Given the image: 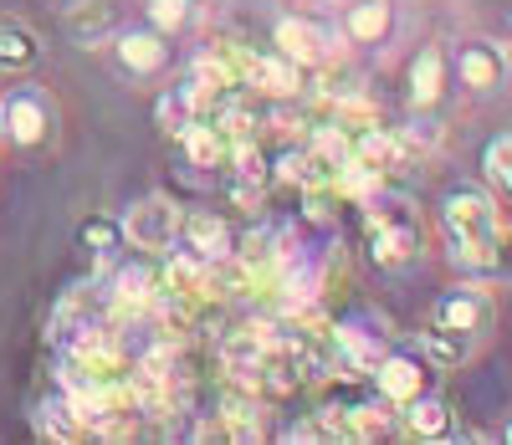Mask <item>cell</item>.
I'll return each instance as SVG.
<instances>
[{
  "label": "cell",
  "mask_w": 512,
  "mask_h": 445,
  "mask_svg": "<svg viewBox=\"0 0 512 445\" xmlns=\"http://www.w3.org/2000/svg\"><path fill=\"white\" fill-rule=\"evenodd\" d=\"M436 231L446 246V261L461 277H492L502 266V205L487 185L477 180H456L436 200Z\"/></svg>",
  "instance_id": "6da1fadb"
},
{
  "label": "cell",
  "mask_w": 512,
  "mask_h": 445,
  "mask_svg": "<svg viewBox=\"0 0 512 445\" xmlns=\"http://www.w3.org/2000/svg\"><path fill=\"white\" fill-rule=\"evenodd\" d=\"M359 210H364V251H369V261L384 277L415 272V266L425 261V246H431V231H425V215L415 210V200L390 190V180H384L374 195L359 200Z\"/></svg>",
  "instance_id": "7a4b0ae2"
},
{
  "label": "cell",
  "mask_w": 512,
  "mask_h": 445,
  "mask_svg": "<svg viewBox=\"0 0 512 445\" xmlns=\"http://www.w3.org/2000/svg\"><path fill=\"white\" fill-rule=\"evenodd\" d=\"M57 139H62V108L52 87H41L36 77L6 82V93H0V144L11 154H47Z\"/></svg>",
  "instance_id": "3957f363"
},
{
  "label": "cell",
  "mask_w": 512,
  "mask_h": 445,
  "mask_svg": "<svg viewBox=\"0 0 512 445\" xmlns=\"http://www.w3.org/2000/svg\"><path fill=\"white\" fill-rule=\"evenodd\" d=\"M512 82V47L497 36H456L451 41V87L466 103H497Z\"/></svg>",
  "instance_id": "277c9868"
},
{
  "label": "cell",
  "mask_w": 512,
  "mask_h": 445,
  "mask_svg": "<svg viewBox=\"0 0 512 445\" xmlns=\"http://www.w3.org/2000/svg\"><path fill=\"white\" fill-rule=\"evenodd\" d=\"M103 52H108L113 77H123L128 87H154L159 77H169V67H175V36H164L149 21H139V26H118Z\"/></svg>",
  "instance_id": "5b68a950"
},
{
  "label": "cell",
  "mask_w": 512,
  "mask_h": 445,
  "mask_svg": "<svg viewBox=\"0 0 512 445\" xmlns=\"http://www.w3.org/2000/svg\"><path fill=\"white\" fill-rule=\"evenodd\" d=\"M425 323L451 328V333L477 338V343H492V333H497V297H492V287L482 277H461V282H451V287H441L431 297Z\"/></svg>",
  "instance_id": "8992f818"
},
{
  "label": "cell",
  "mask_w": 512,
  "mask_h": 445,
  "mask_svg": "<svg viewBox=\"0 0 512 445\" xmlns=\"http://www.w3.org/2000/svg\"><path fill=\"white\" fill-rule=\"evenodd\" d=\"M272 47H277L282 57H292L297 67L318 72V67H328V62L344 57V36H338V21L328 26L323 16H313V11L303 6V11H282V16L272 21Z\"/></svg>",
  "instance_id": "52a82bcc"
},
{
  "label": "cell",
  "mask_w": 512,
  "mask_h": 445,
  "mask_svg": "<svg viewBox=\"0 0 512 445\" xmlns=\"http://www.w3.org/2000/svg\"><path fill=\"white\" fill-rule=\"evenodd\" d=\"M395 328H390V318L384 313H374V307H354L349 318H338L333 328H328V348H333V359L344 364V369H359V374H369L384 353H390V338Z\"/></svg>",
  "instance_id": "ba28073f"
},
{
  "label": "cell",
  "mask_w": 512,
  "mask_h": 445,
  "mask_svg": "<svg viewBox=\"0 0 512 445\" xmlns=\"http://www.w3.org/2000/svg\"><path fill=\"white\" fill-rule=\"evenodd\" d=\"M123 241L134 246V251H149V256H164L169 246L180 241V220H185V210L169 200V195H139L134 205H128L123 215Z\"/></svg>",
  "instance_id": "9c48e42d"
},
{
  "label": "cell",
  "mask_w": 512,
  "mask_h": 445,
  "mask_svg": "<svg viewBox=\"0 0 512 445\" xmlns=\"http://www.w3.org/2000/svg\"><path fill=\"white\" fill-rule=\"evenodd\" d=\"M164 292V272H159V256L134 251V256H113V277H108V302L113 313H144L154 307Z\"/></svg>",
  "instance_id": "30bf717a"
},
{
  "label": "cell",
  "mask_w": 512,
  "mask_h": 445,
  "mask_svg": "<svg viewBox=\"0 0 512 445\" xmlns=\"http://www.w3.org/2000/svg\"><path fill=\"white\" fill-rule=\"evenodd\" d=\"M369 379H374V389L390 399V405L400 410L405 399H415V394H425V389H436V369H431V359H425L420 348H400V343H390V353L369 369Z\"/></svg>",
  "instance_id": "8fae6325"
},
{
  "label": "cell",
  "mask_w": 512,
  "mask_h": 445,
  "mask_svg": "<svg viewBox=\"0 0 512 445\" xmlns=\"http://www.w3.org/2000/svg\"><path fill=\"white\" fill-rule=\"evenodd\" d=\"M451 93V41H425L405 62V108H441Z\"/></svg>",
  "instance_id": "7c38bea8"
},
{
  "label": "cell",
  "mask_w": 512,
  "mask_h": 445,
  "mask_svg": "<svg viewBox=\"0 0 512 445\" xmlns=\"http://www.w3.org/2000/svg\"><path fill=\"white\" fill-rule=\"evenodd\" d=\"M338 36L359 52L384 47L395 36V0H338Z\"/></svg>",
  "instance_id": "4fadbf2b"
},
{
  "label": "cell",
  "mask_w": 512,
  "mask_h": 445,
  "mask_svg": "<svg viewBox=\"0 0 512 445\" xmlns=\"http://www.w3.org/2000/svg\"><path fill=\"white\" fill-rule=\"evenodd\" d=\"M41 62H47V36H41L26 16H0V87L36 77Z\"/></svg>",
  "instance_id": "5bb4252c"
},
{
  "label": "cell",
  "mask_w": 512,
  "mask_h": 445,
  "mask_svg": "<svg viewBox=\"0 0 512 445\" xmlns=\"http://www.w3.org/2000/svg\"><path fill=\"white\" fill-rule=\"evenodd\" d=\"M246 87L262 93V98H272V103H292V98H303V87H308V67H297L277 47L246 52Z\"/></svg>",
  "instance_id": "9a60e30c"
},
{
  "label": "cell",
  "mask_w": 512,
  "mask_h": 445,
  "mask_svg": "<svg viewBox=\"0 0 512 445\" xmlns=\"http://www.w3.org/2000/svg\"><path fill=\"white\" fill-rule=\"evenodd\" d=\"M400 435L405 440H420V445L456 440V405H451L441 389H425V394L405 399V405H400Z\"/></svg>",
  "instance_id": "2e32d148"
},
{
  "label": "cell",
  "mask_w": 512,
  "mask_h": 445,
  "mask_svg": "<svg viewBox=\"0 0 512 445\" xmlns=\"http://www.w3.org/2000/svg\"><path fill=\"white\" fill-rule=\"evenodd\" d=\"M236 231H231V220L226 215H216V210H190L185 220H180V241L175 246H185L190 256H200L205 266H221V261H231L236 256Z\"/></svg>",
  "instance_id": "e0dca14e"
},
{
  "label": "cell",
  "mask_w": 512,
  "mask_h": 445,
  "mask_svg": "<svg viewBox=\"0 0 512 445\" xmlns=\"http://www.w3.org/2000/svg\"><path fill=\"white\" fill-rule=\"evenodd\" d=\"M123 26V11H118V0H67V11H62V31L77 41V47H108L113 31Z\"/></svg>",
  "instance_id": "ac0fdd59"
},
{
  "label": "cell",
  "mask_w": 512,
  "mask_h": 445,
  "mask_svg": "<svg viewBox=\"0 0 512 445\" xmlns=\"http://www.w3.org/2000/svg\"><path fill=\"white\" fill-rule=\"evenodd\" d=\"M205 113H210V103H205V93H200L190 77L159 87V98H154V123H159L164 139H180V133H185L195 118H205Z\"/></svg>",
  "instance_id": "d6986e66"
},
{
  "label": "cell",
  "mask_w": 512,
  "mask_h": 445,
  "mask_svg": "<svg viewBox=\"0 0 512 445\" xmlns=\"http://www.w3.org/2000/svg\"><path fill=\"white\" fill-rule=\"evenodd\" d=\"M415 348L425 353V359H431V369H436V374H461L466 364H477V353H482L487 343H477V338H461V333L436 328V323H420Z\"/></svg>",
  "instance_id": "ffe728a7"
},
{
  "label": "cell",
  "mask_w": 512,
  "mask_h": 445,
  "mask_svg": "<svg viewBox=\"0 0 512 445\" xmlns=\"http://www.w3.org/2000/svg\"><path fill=\"white\" fill-rule=\"evenodd\" d=\"M175 144H180V154H185L190 169H226L231 164V139H226V128L210 118V113L195 118Z\"/></svg>",
  "instance_id": "44dd1931"
},
{
  "label": "cell",
  "mask_w": 512,
  "mask_h": 445,
  "mask_svg": "<svg viewBox=\"0 0 512 445\" xmlns=\"http://www.w3.org/2000/svg\"><path fill=\"white\" fill-rule=\"evenodd\" d=\"M354 159H359L364 169H374L379 180H390V174L405 164V144H400L395 128L364 123V128H354Z\"/></svg>",
  "instance_id": "7402d4cb"
},
{
  "label": "cell",
  "mask_w": 512,
  "mask_h": 445,
  "mask_svg": "<svg viewBox=\"0 0 512 445\" xmlns=\"http://www.w3.org/2000/svg\"><path fill=\"white\" fill-rule=\"evenodd\" d=\"M395 133H400V144H405V159H431V154L446 149L441 108H405V123Z\"/></svg>",
  "instance_id": "603a6c76"
},
{
  "label": "cell",
  "mask_w": 512,
  "mask_h": 445,
  "mask_svg": "<svg viewBox=\"0 0 512 445\" xmlns=\"http://www.w3.org/2000/svg\"><path fill=\"white\" fill-rule=\"evenodd\" d=\"M36 430L47 435V440H77V435H88V425H82V415H77L67 389H57L52 399H41V405H36Z\"/></svg>",
  "instance_id": "cb8c5ba5"
},
{
  "label": "cell",
  "mask_w": 512,
  "mask_h": 445,
  "mask_svg": "<svg viewBox=\"0 0 512 445\" xmlns=\"http://www.w3.org/2000/svg\"><path fill=\"white\" fill-rule=\"evenodd\" d=\"M77 246L93 251L98 261H113L118 246H128V241H123V220H113V215H88V220L77 226Z\"/></svg>",
  "instance_id": "d4e9b609"
},
{
  "label": "cell",
  "mask_w": 512,
  "mask_h": 445,
  "mask_svg": "<svg viewBox=\"0 0 512 445\" xmlns=\"http://www.w3.org/2000/svg\"><path fill=\"white\" fill-rule=\"evenodd\" d=\"M482 169H487V185H497V190L512 200V128H502L497 139H487Z\"/></svg>",
  "instance_id": "484cf974"
},
{
  "label": "cell",
  "mask_w": 512,
  "mask_h": 445,
  "mask_svg": "<svg viewBox=\"0 0 512 445\" xmlns=\"http://www.w3.org/2000/svg\"><path fill=\"white\" fill-rule=\"evenodd\" d=\"M144 21L164 36H180L195 26V0H149L144 6Z\"/></svg>",
  "instance_id": "4316f807"
},
{
  "label": "cell",
  "mask_w": 512,
  "mask_h": 445,
  "mask_svg": "<svg viewBox=\"0 0 512 445\" xmlns=\"http://www.w3.org/2000/svg\"><path fill=\"white\" fill-rule=\"evenodd\" d=\"M297 6H333L338 11V0H297Z\"/></svg>",
  "instance_id": "83f0119b"
},
{
  "label": "cell",
  "mask_w": 512,
  "mask_h": 445,
  "mask_svg": "<svg viewBox=\"0 0 512 445\" xmlns=\"http://www.w3.org/2000/svg\"><path fill=\"white\" fill-rule=\"evenodd\" d=\"M502 440H507V445H512V420H507V425H502Z\"/></svg>",
  "instance_id": "f1b7e54d"
},
{
  "label": "cell",
  "mask_w": 512,
  "mask_h": 445,
  "mask_svg": "<svg viewBox=\"0 0 512 445\" xmlns=\"http://www.w3.org/2000/svg\"><path fill=\"white\" fill-rule=\"evenodd\" d=\"M507 36H512V21H507ZM507 47H512V41H507Z\"/></svg>",
  "instance_id": "f546056e"
}]
</instances>
